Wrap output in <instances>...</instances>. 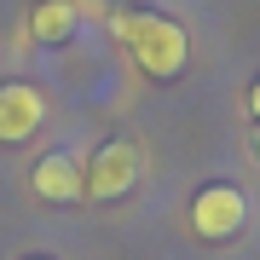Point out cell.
I'll return each instance as SVG.
<instances>
[{
	"instance_id": "5",
	"label": "cell",
	"mask_w": 260,
	"mask_h": 260,
	"mask_svg": "<svg viewBox=\"0 0 260 260\" xmlns=\"http://www.w3.org/2000/svg\"><path fill=\"white\" fill-rule=\"evenodd\" d=\"M29 185L35 197H47V203H81V156L75 150H47V156L35 162V174H29Z\"/></svg>"
},
{
	"instance_id": "3",
	"label": "cell",
	"mask_w": 260,
	"mask_h": 260,
	"mask_svg": "<svg viewBox=\"0 0 260 260\" xmlns=\"http://www.w3.org/2000/svg\"><path fill=\"white\" fill-rule=\"evenodd\" d=\"M133 179H139V150H133L127 139L99 145V156L81 168V191L93 197V203H110V197H121Z\"/></svg>"
},
{
	"instance_id": "1",
	"label": "cell",
	"mask_w": 260,
	"mask_h": 260,
	"mask_svg": "<svg viewBox=\"0 0 260 260\" xmlns=\"http://www.w3.org/2000/svg\"><path fill=\"white\" fill-rule=\"evenodd\" d=\"M116 41L127 47V58L139 64L145 75H156V81H168V75L185 70V29H179L174 18H156V12H121V18H110Z\"/></svg>"
},
{
	"instance_id": "2",
	"label": "cell",
	"mask_w": 260,
	"mask_h": 260,
	"mask_svg": "<svg viewBox=\"0 0 260 260\" xmlns=\"http://www.w3.org/2000/svg\"><path fill=\"white\" fill-rule=\"evenodd\" d=\"M243 220H249V203H243L237 185H203L191 197V232L208 237V243H225L243 232Z\"/></svg>"
},
{
	"instance_id": "4",
	"label": "cell",
	"mask_w": 260,
	"mask_h": 260,
	"mask_svg": "<svg viewBox=\"0 0 260 260\" xmlns=\"http://www.w3.org/2000/svg\"><path fill=\"white\" fill-rule=\"evenodd\" d=\"M47 121V93L29 81H6L0 87V145H18Z\"/></svg>"
},
{
	"instance_id": "6",
	"label": "cell",
	"mask_w": 260,
	"mask_h": 260,
	"mask_svg": "<svg viewBox=\"0 0 260 260\" xmlns=\"http://www.w3.org/2000/svg\"><path fill=\"white\" fill-rule=\"evenodd\" d=\"M75 23H81V6H75V0H41V6L29 12V41L58 47V41L75 35Z\"/></svg>"
},
{
	"instance_id": "7",
	"label": "cell",
	"mask_w": 260,
	"mask_h": 260,
	"mask_svg": "<svg viewBox=\"0 0 260 260\" xmlns=\"http://www.w3.org/2000/svg\"><path fill=\"white\" fill-rule=\"evenodd\" d=\"M249 116H254V121H260V81H254V87H249Z\"/></svg>"
},
{
	"instance_id": "9",
	"label": "cell",
	"mask_w": 260,
	"mask_h": 260,
	"mask_svg": "<svg viewBox=\"0 0 260 260\" xmlns=\"http://www.w3.org/2000/svg\"><path fill=\"white\" fill-rule=\"evenodd\" d=\"M29 260H47V254H29Z\"/></svg>"
},
{
	"instance_id": "8",
	"label": "cell",
	"mask_w": 260,
	"mask_h": 260,
	"mask_svg": "<svg viewBox=\"0 0 260 260\" xmlns=\"http://www.w3.org/2000/svg\"><path fill=\"white\" fill-rule=\"evenodd\" d=\"M254 156H260V133H254Z\"/></svg>"
}]
</instances>
